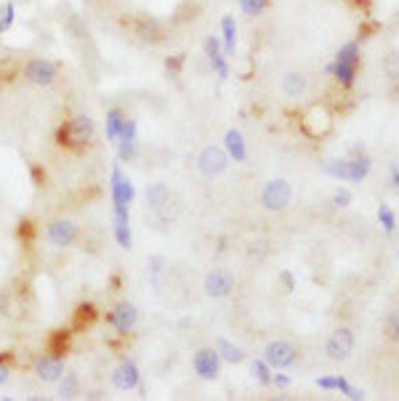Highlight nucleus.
Wrapping results in <instances>:
<instances>
[{
    "instance_id": "nucleus-31",
    "label": "nucleus",
    "mask_w": 399,
    "mask_h": 401,
    "mask_svg": "<svg viewBox=\"0 0 399 401\" xmlns=\"http://www.w3.org/2000/svg\"><path fill=\"white\" fill-rule=\"evenodd\" d=\"M13 19H16V3L8 0V3H3V6H0V35L11 27Z\"/></svg>"
},
{
    "instance_id": "nucleus-5",
    "label": "nucleus",
    "mask_w": 399,
    "mask_h": 401,
    "mask_svg": "<svg viewBox=\"0 0 399 401\" xmlns=\"http://www.w3.org/2000/svg\"><path fill=\"white\" fill-rule=\"evenodd\" d=\"M357 337L352 332V327H335L328 340H325V354L330 361H346V359L354 354Z\"/></svg>"
},
{
    "instance_id": "nucleus-28",
    "label": "nucleus",
    "mask_w": 399,
    "mask_h": 401,
    "mask_svg": "<svg viewBox=\"0 0 399 401\" xmlns=\"http://www.w3.org/2000/svg\"><path fill=\"white\" fill-rule=\"evenodd\" d=\"M78 393H80L78 375H62V380H59V396L62 399H75Z\"/></svg>"
},
{
    "instance_id": "nucleus-26",
    "label": "nucleus",
    "mask_w": 399,
    "mask_h": 401,
    "mask_svg": "<svg viewBox=\"0 0 399 401\" xmlns=\"http://www.w3.org/2000/svg\"><path fill=\"white\" fill-rule=\"evenodd\" d=\"M226 149L232 154L237 163H243L245 160V141H243V133L240 130H226Z\"/></svg>"
},
{
    "instance_id": "nucleus-44",
    "label": "nucleus",
    "mask_w": 399,
    "mask_h": 401,
    "mask_svg": "<svg viewBox=\"0 0 399 401\" xmlns=\"http://www.w3.org/2000/svg\"><path fill=\"white\" fill-rule=\"evenodd\" d=\"M272 383H277V385H288V378H282V375H274Z\"/></svg>"
},
{
    "instance_id": "nucleus-21",
    "label": "nucleus",
    "mask_w": 399,
    "mask_h": 401,
    "mask_svg": "<svg viewBox=\"0 0 399 401\" xmlns=\"http://www.w3.org/2000/svg\"><path fill=\"white\" fill-rule=\"evenodd\" d=\"M125 112L120 107H112L107 109V139L110 141H117L120 139V130H122V122H125Z\"/></svg>"
},
{
    "instance_id": "nucleus-13",
    "label": "nucleus",
    "mask_w": 399,
    "mask_h": 401,
    "mask_svg": "<svg viewBox=\"0 0 399 401\" xmlns=\"http://www.w3.org/2000/svg\"><path fill=\"white\" fill-rule=\"evenodd\" d=\"M192 369L197 372V378L202 380H216L221 375V356L216 348H200L192 356Z\"/></svg>"
},
{
    "instance_id": "nucleus-12",
    "label": "nucleus",
    "mask_w": 399,
    "mask_h": 401,
    "mask_svg": "<svg viewBox=\"0 0 399 401\" xmlns=\"http://www.w3.org/2000/svg\"><path fill=\"white\" fill-rule=\"evenodd\" d=\"M234 274L229 269H213V272L205 274V282H202V290L208 298H226V295H232L234 290Z\"/></svg>"
},
{
    "instance_id": "nucleus-40",
    "label": "nucleus",
    "mask_w": 399,
    "mask_h": 401,
    "mask_svg": "<svg viewBox=\"0 0 399 401\" xmlns=\"http://www.w3.org/2000/svg\"><path fill=\"white\" fill-rule=\"evenodd\" d=\"M33 181H35V186H45V170L40 168V165H35L33 168Z\"/></svg>"
},
{
    "instance_id": "nucleus-9",
    "label": "nucleus",
    "mask_w": 399,
    "mask_h": 401,
    "mask_svg": "<svg viewBox=\"0 0 399 401\" xmlns=\"http://www.w3.org/2000/svg\"><path fill=\"white\" fill-rule=\"evenodd\" d=\"M110 194H112V207H131L133 197H136V189H133L131 178L122 173L120 165H115V168H112Z\"/></svg>"
},
{
    "instance_id": "nucleus-4",
    "label": "nucleus",
    "mask_w": 399,
    "mask_h": 401,
    "mask_svg": "<svg viewBox=\"0 0 399 401\" xmlns=\"http://www.w3.org/2000/svg\"><path fill=\"white\" fill-rule=\"evenodd\" d=\"M22 77H24V83H30V86L48 88V86H54L56 77H59V64L51 62V59H45V56H33V59L24 62Z\"/></svg>"
},
{
    "instance_id": "nucleus-11",
    "label": "nucleus",
    "mask_w": 399,
    "mask_h": 401,
    "mask_svg": "<svg viewBox=\"0 0 399 401\" xmlns=\"http://www.w3.org/2000/svg\"><path fill=\"white\" fill-rule=\"evenodd\" d=\"M226 165H229V154L224 152L221 146H205L197 157V168L205 178L221 175L224 170H226Z\"/></svg>"
},
{
    "instance_id": "nucleus-16",
    "label": "nucleus",
    "mask_w": 399,
    "mask_h": 401,
    "mask_svg": "<svg viewBox=\"0 0 399 401\" xmlns=\"http://www.w3.org/2000/svg\"><path fill=\"white\" fill-rule=\"evenodd\" d=\"M112 234H115V239H117V245H120L122 250H131L133 248L128 207H115V216H112Z\"/></svg>"
},
{
    "instance_id": "nucleus-23",
    "label": "nucleus",
    "mask_w": 399,
    "mask_h": 401,
    "mask_svg": "<svg viewBox=\"0 0 399 401\" xmlns=\"http://www.w3.org/2000/svg\"><path fill=\"white\" fill-rule=\"evenodd\" d=\"M381 335L386 343H399V311H388L381 322Z\"/></svg>"
},
{
    "instance_id": "nucleus-20",
    "label": "nucleus",
    "mask_w": 399,
    "mask_h": 401,
    "mask_svg": "<svg viewBox=\"0 0 399 401\" xmlns=\"http://www.w3.org/2000/svg\"><path fill=\"white\" fill-rule=\"evenodd\" d=\"M282 91H285V96L290 98L303 96V91H306V77L301 75V72H288V75L282 77Z\"/></svg>"
},
{
    "instance_id": "nucleus-33",
    "label": "nucleus",
    "mask_w": 399,
    "mask_h": 401,
    "mask_svg": "<svg viewBox=\"0 0 399 401\" xmlns=\"http://www.w3.org/2000/svg\"><path fill=\"white\" fill-rule=\"evenodd\" d=\"M117 154H120V163H133L136 157H139V146L136 141H117Z\"/></svg>"
},
{
    "instance_id": "nucleus-22",
    "label": "nucleus",
    "mask_w": 399,
    "mask_h": 401,
    "mask_svg": "<svg viewBox=\"0 0 399 401\" xmlns=\"http://www.w3.org/2000/svg\"><path fill=\"white\" fill-rule=\"evenodd\" d=\"M170 199V189H168L166 184H149L146 186V205L152 207V210H157V207H163Z\"/></svg>"
},
{
    "instance_id": "nucleus-25",
    "label": "nucleus",
    "mask_w": 399,
    "mask_h": 401,
    "mask_svg": "<svg viewBox=\"0 0 399 401\" xmlns=\"http://www.w3.org/2000/svg\"><path fill=\"white\" fill-rule=\"evenodd\" d=\"M221 33H224V54H234V45H237V24L232 16H224L221 19Z\"/></svg>"
},
{
    "instance_id": "nucleus-29",
    "label": "nucleus",
    "mask_w": 399,
    "mask_h": 401,
    "mask_svg": "<svg viewBox=\"0 0 399 401\" xmlns=\"http://www.w3.org/2000/svg\"><path fill=\"white\" fill-rule=\"evenodd\" d=\"M245 255L250 260H264L269 255V242L266 239H250L248 248H245Z\"/></svg>"
},
{
    "instance_id": "nucleus-32",
    "label": "nucleus",
    "mask_w": 399,
    "mask_h": 401,
    "mask_svg": "<svg viewBox=\"0 0 399 401\" xmlns=\"http://www.w3.org/2000/svg\"><path fill=\"white\" fill-rule=\"evenodd\" d=\"M240 8L245 16H261L269 8V0H240Z\"/></svg>"
},
{
    "instance_id": "nucleus-27",
    "label": "nucleus",
    "mask_w": 399,
    "mask_h": 401,
    "mask_svg": "<svg viewBox=\"0 0 399 401\" xmlns=\"http://www.w3.org/2000/svg\"><path fill=\"white\" fill-rule=\"evenodd\" d=\"M216 351H219V356H221L224 361H229V364H240V361H245V351L240 346H232L229 340H219Z\"/></svg>"
},
{
    "instance_id": "nucleus-18",
    "label": "nucleus",
    "mask_w": 399,
    "mask_h": 401,
    "mask_svg": "<svg viewBox=\"0 0 399 401\" xmlns=\"http://www.w3.org/2000/svg\"><path fill=\"white\" fill-rule=\"evenodd\" d=\"M72 330L64 327V330H54L51 335H48V354H54V356H62L64 359L69 354V348H72Z\"/></svg>"
},
{
    "instance_id": "nucleus-24",
    "label": "nucleus",
    "mask_w": 399,
    "mask_h": 401,
    "mask_svg": "<svg viewBox=\"0 0 399 401\" xmlns=\"http://www.w3.org/2000/svg\"><path fill=\"white\" fill-rule=\"evenodd\" d=\"M381 69H383V75L391 80V83H397L399 80V48H388L383 59H381Z\"/></svg>"
},
{
    "instance_id": "nucleus-46",
    "label": "nucleus",
    "mask_w": 399,
    "mask_h": 401,
    "mask_svg": "<svg viewBox=\"0 0 399 401\" xmlns=\"http://www.w3.org/2000/svg\"><path fill=\"white\" fill-rule=\"evenodd\" d=\"M0 86H3V72H0Z\"/></svg>"
},
{
    "instance_id": "nucleus-30",
    "label": "nucleus",
    "mask_w": 399,
    "mask_h": 401,
    "mask_svg": "<svg viewBox=\"0 0 399 401\" xmlns=\"http://www.w3.org/2000/svg\"><path fill=\"white\" fill-rule=\"evenodd\" d=\"M335 62H349V64H362V56H359V45L357 43H349L344 45L341 51H338V56H335Z\"/></svg>"
},
{
    "instance_id": "nucleus-8",
    "label": "nucleus",
    "mask_w": 399,
    "mask_h": 401,
    "mask_svg": "<svg viewBox=\"0 0 399 401\" xmlns=\"http://www.w3.org/2000/svg\"><path fill=\"white\" fill-rule=\"evenodd\" d=\"M107 325H110L117 335L128 337L133 330H136V325H139V308L133 303H128V301H122V303H117L110 314H107Z\"/></svg>"
},
{
    "instance_id": "nucleus-7",
    "label": "nucleus",
    "mask_w": 399,
    "mask_h": 401,
    "mask_svg": "<svg viewBox=\"0 0 399 401\" xmlns=\"http://www.w3.org/2000/svg\"><path fill=\"white\" fill-rule=\"evenodd\" d=\"M293 202V189L285 178H274V181H269L264 186V192H261V205L266 210H272V213H282L285 207Z\"/></svg>"
},
{
    "instance_id": "nucleus-17",
    "label": "nucleus",
    "mask_w": 399,
    "mask_h": 401,
    "mask_svg": "<svg viewBox=\"0 0 399 401\" xmlns=\"http://www.w3.org/2000/svg\"><path fill=\"white\" fill-rule=\"evenodd\" d=\"M96 319H99V308L93 303H78L75 306V311H72V322H69V330L72 332H86L91 327L96 325Z\"/></svg>"
},
{
    "instance_id": "nucleus-36",
    "label": "nucleus",
    "mask_w": 399,
    "mask_h": 401,
    "mask_svg": "<svg viewBox=\"0 0 399 401\" xmlns=\"http://www.w3.org/2000/svg\"><path fill=\"white\" fill-rule=\"evenodd\" d=\"M253 375L258 378V383H264V385L272 383V375H269V364H266V361H253Z\"/></svg>"
},
{
    "instance_id": "nucleus-14",
    "label": "nucleus",
    "mask_w": 399,
    "mask_h": 401,
    "mask_svg": "<svg viewBox=\"0 0 399 401\" xmlns=\"http://www.w3.org/2000/svg\"><path fill=\"white\" fill-rule=\"evenodd\" d=\"M35 375L43 383H59L64 375V359L54 356V354H43L35 359Z\"/></svg>"
},
{
    "instance_id": "nucleus-42",
    "label": "nucleus",
    "mask_w": 399,
    "mask_h": 401,
    "mask_svg": "<svg viewBox=\"0 0 399 401\" xmlns=\"http://www.w3.org/2000/svg\"><path fill=\"white\" fill-rule=\"evenodd\" d=\"M391 186L399 192V163L391 165Z\"/></svg>"
},
{
    "instance_id": "nucleus-34",
    "label": "nucleus",
    "mask_w": 399,
    "mask_h": 401,
    "mask_svg": "<svg viewBox=\"0 0 399 401\" xmlns=\"http://www.w3.org/2000/svg\"><path fill=\"white\" fill-rule=\"evenodd\" d=\"M184 62H187V56H184V54L168 56V59H166V72L170 77H178V75H181V69H184Z\"/></svg>"
},
{
    "instance_id": "nucleus-19",
    "label": "nucleus",
    "mask_w": 399,
    "mask_h": 401,
    "mask_svg": "<svg viewBox=\"0 0 399 401\" xmlns=\"http://www.w3.org/2000/svg\"><path fill=\"white\" fill-rule=\"evenodd\" d=\"M205 56H208V62H211V66L219 72V77H229V66H226V59H224L221 48H219V40L216 37H208L205 40Z\"/></svg>"
},
{
    "instance_id": "nucleus-3",
    "label": "nucleus",
    "mask_w": 399,
    "mask_h": 401,
    "mask_svg": "<svg viewBox=\"0 0 399 401\" xmlns=\"http://www.w3.org/2000/svg\"><path fill=\"white\" fill-rule=\"evenodd\" d=\"M301 130L314 141H322L332 133V112L325 104H309L301 112Z\"/></svg>"
},
{
    "instance_id": "nucleus-39",
    "label": "nucleus",
    "mask_w": 399,
    "mask_h": 401,
    "mask_svg": "<svg viewBox=\"0 0 399 401\" xmlns=\"http://www.w3.org/2000/svg\"><path fill=\"white\" fill-rule=\"evenodd\" d=\"M378 216H381V221L386 223L388 231H394V216H391V210H388L386 205H381V213H378Z\"/></svg>"
},
{
    "instance_id": "nucleus-43",
    "label": "nucleus",
    "mask_w": 399,
    "mask_h": 401,
    "mask_svg": "<svg viewBox=\"0 0 399 401\" xmlns=\"http://www.w3.org/2000/svg\"><path fill=\"white\" fill-rule=\"evenodd\" d=\"M6 380H8V364H6V361H0V385H3Z\"/></svg>"
},
{
    "instance_id": "nucleus-10",
    "label": "nucleus",
    "mask_w": 399,
    "mask_h": 401,
    "mask_svg": "<svg viewBox=\"0 0 399 401\" xmlns=\"http://www.w3.org/2000/svg\"><path fill=\"white\" fill-rule=\"evenodd\" d=\"M45 239L59 250L72 248V245L78 242V226H75L69 218H56V221H51L48 228H45Z\"/></svg>"
},
{
    "instance_id": "nucleus-41",
    "label": "nucleus",
    "mask_w": 399,
    "mask_h": 401,
    "mask_svg": "<svg viewBox=\"0 0 399 401\" xmlns=\"http://www.w3.org/2000/svg\"><path fill=\"white\" fill-rule=\"evenodd\" d=\"M349 199H352V197H349V192H346V189H341V192L335 194V199H332V202H335L338 207H346V205H349Z\"/></svg>"
},
{
    "instance_id": "nucleus-6",
    "label": "nucleus",
    "mask_w": 399,
    "mask_h": 401,
    "mask_svg": "<svg viewBox=\"0 0 399 401\" xmlns=\"http://www.w3.org/2000/svg\"><path fill=\"white\" fill-rule=\"evenodd\" d=\"M299 359H301L299 348L293 346L290 340H282V337H277V340H269V343H266V348H264V361L269 364V367H274V369L293 367Z\"/></svg>"
},
{
    "instance_id": "nucleus-45",
    "label": "nucleus",
    "mask_w": 399,
    "mask_h": 401,
    "mask_svg": "<svg viewBox=\"0 0 399 401\" xmlns=\"http://www.w3.org/2000/svg\"><path fill=\"white\" fill-rule=\"evenodd\" d=\"M3 311H6V301H0V314H3Z\"/></svg>"
},
{
    "instance_id": "nucleus-38",
    "label": "nucleus",
    "mask_w": 399,
    "mask_h": 401,
    "mask_svg": "<svg viewBox=\"0 0 399 401\" xmlns=\"http://www.w3.org/2000/svg\"><path fill=\"white\" fill-rule=\"evenodd\" d=\"M19 237H22L24 242H30V239L35 237V226H33V221H22V223H19Z\"/></svg>"
},
{
    "instance_id": "nucleus-35",
    "label": "nucleus",
    "mask_w": 399,
    "mask_h": 401,
    "mask_svg": "<svg viewBox=\"0 0 399 401\" xmlns=\"http://www.w3.org/2000/svg\"><path fill=\"white\" fill-rule=\"evenodd\" d=\"M163 266H166V260L160 258V255H152V258H149V269H152V279H155V293H160V274H163Z\"/></svg>"
},
{
    "instance_id": "nucleus-15",
    "label": "nucleus",
    "mask_w": 399,
    "mask_h": 401,
    "mask_svg": "<svg viewBox=\"0 0 399 401\" xmlns=\"http://www.w3.org/2000/svg\"><path fill=\"white\" fill-rule=\"evenodd\" d=\"M139 383H141V372L136 367V361H120L115 372H112V385L117 390H133L139 388Z\"/></svg>"
},
{
    "instance_id": "nucleus-37",
    "label": "nucleus",
    "mask_w": 399,
    "mask_h": 401,
    "mask_svg": "<svg viewBox=\"0 0 399 401\" xmlns=\"http://www.w3.org/2000/svg\"><path fill=\"white\" fill-rule=\"evenodd\" d=\"M117 141H136V122L133 120H125L120 130V139Z\"/></svg>"
},
{
    "instance_id": "nucleus-2",
    "label": "nucleus",
    "mask_w": 399,
    "mask_h": 401,
    "mask_svg": "<svg viewBox=\"0 0 399 401\" xmlns=\"http://www.w3.org/2000/svg\"><path fill=\"white\" fill-rule=\"evenodd\" d=\"M120 27L128 30V33L141 40L146 45H160L168 40V30L166 24L155 19V16H146V13H128V16H120Z\"/></svg>"
},
{
    "instance_id": "nucleus-1",
    "label": "nucleus",
    "mask_w": 399,
    "mask_h": 401,
    "mask_svg": "<svg viewBox=\"0 0 399 401\" xmlns=\"http://www.w3.org/2000/svg\"><path fill=\"white\" fill-rule=\"evenodd\" d=\"M93 139H96V122L88 115L66 120L64 125H59V130H56V144L64 146V149H72V152L86 149Z\"/></svg>"
}]
</instances>
